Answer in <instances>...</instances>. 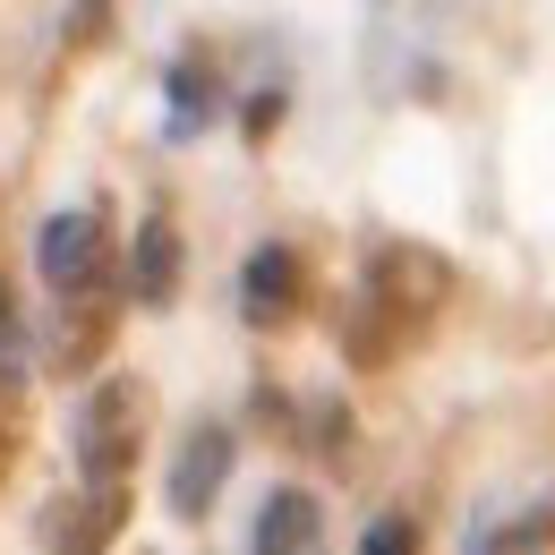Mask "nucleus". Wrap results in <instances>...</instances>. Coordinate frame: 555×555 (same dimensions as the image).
Segmentation results:
<instances>
[{"label":"nucleus","instance_id":"9b49d317","mask_svg":"<svg viewBox=\"0 0 555 555\" xmlns=\"http://www.w3.org/2000/svg\"><path fill=\"white\" fill-rule=\"evenodd\" d=\"M240 120H248V138H266V129H274V120H282V94H274V86H266V94H257V103H248Z\"/></svg>","mask_w":555,"mask_h":555},{"label":"nucleus","instance_id":"9d476101","mask_svg":"<svg viewBox=\"0 0 555 555\" xmlns=\"http://www.w3.org/2000/svg\"><path fill=\"white\" fill-rule=\"evenodd\" d=\"M359 547H367V555H411L418 530L402 521V513H385V521H367V530H359Z\"/></svg>","mask_w":555,"mask_h":555},{"label":"nucleus","instance_id":"1a4fd4ad","mask_svg":"<svg viewBox=\"0 0 555 555\" xmlns=\"http://www.w3.org/2000/svg\"><path fill=\"white\" fill-rule=\"evenodd\" d=\"M26 376V343H17V308H9V282H0V393H17Z\"/></svg>","mask_w":555,"mask_h":555},{"label":"nucleus","instance_id":"20e7f679","mask_svg":"<svg viewBox=\"0 0 555 555\" xmlns=\"http://www.w3.org/2000/svg\"><path fill=\"white\" fill-rule=\"evenodd\" d=\"M299 308V257L266 240V248H248V266H240V317L248 325H282Z\"/></svg>","mask_w":555,"mask_h":555},{"label":"nucleus","instance_id":"423d86ee","mask_svg":"<svg viewBox=\"0 0 555 555\" xmlns=\"http://www.w3.org/2000/svg\"><path fill=\"white\" fill-rule=\"evenodd\" d=\"M163 94H171V120H163V138H171V145L206 138L214 112H222V86H214V69L197 61V52H189V61H171V86H163Z\"/></svg>","mask_w":555,"mask_h":555},{"label":"nucleus","instance_id":"f257e3e1","mask_svg":"<svg viewBox=\"0 0 555 555\" xmlns=\"http://www.w3.org/2000/svg\"><path fill=\"white\" fill-rule=\"evenodd\" d=\"M138 453H145V385L138 376H103L86 393V411H77V479L120 487Z\"/></svg>","mask_w":555,"mask_h":555},{"label":"nucleus","instance_id":"6e6552de","mask_svg":"<svg viewBox=\"0 0 555 555\" xmlns=\"http://www.w3.org/2000/svg\"><path fill=\"white\" fill-rule=\"evenodd\" d=\"M129 291H138L145 308H163V299L180 291V231H171L163 214H154V222L138 231V257H129Z\"/></svg>","mask_w":555,"mask_h":555},{"label":"nucleus","instance_id":"f03ea898","mask_svg":"<svg viewBox=\"0 0 555 555\" xmlns=\"http://www.w3.org/2000/svg\"><path fill=\"white\" fill-rule=\"evenodd\" d=\"M35 274L52 282L61 299H86V291H103L112 274V231H103V214L94 206H61L43 231H35Z\"/></svg>","mask_w":555,"mask_h":555},{"label":"nucleus","instance_id":"39448f33","mask_svg":"<svg viewBox=\"0 0 555 555\" xmlns=\"http://www.w3.org/2000/svg\"><path fill=\"white\" fill-rule=\"evenodd\" d=\"M317 539H325V513H317L308 487H274L266 513L248 521V547L257 555H299V547H317Z\"/></svg>","mask_w":555,"mask_h":555},{"label":"nucleus","instance_id":"7ed1b4c3","mask_svg":"<svg viewBox=\"0 0 555 555\" xmlns=\"http://www.w3.org/2000/svg\"><path fill=\"white\" fill-rule=\"evenodd\" d=\"M222 479H231V436H222V427H197V436L180 444V462H171V513H180V521H206Z\"/></svg>","mask_w":555,"mask_h":555},{"label":"nucleus","instance_id":"0eeeda50","mask_svg":"<svg viewBox=\"0 0 555 555\" xmlns=\"http://www.w3.org/2000/svg\"><path fill=\"white\" fill-rule=\"evenodd\" d=\"M120 487H86V504H52L43 513V547H103L120 530Z\"/></svg>","mask_w":555,"mask_h":555}]
</instances>
